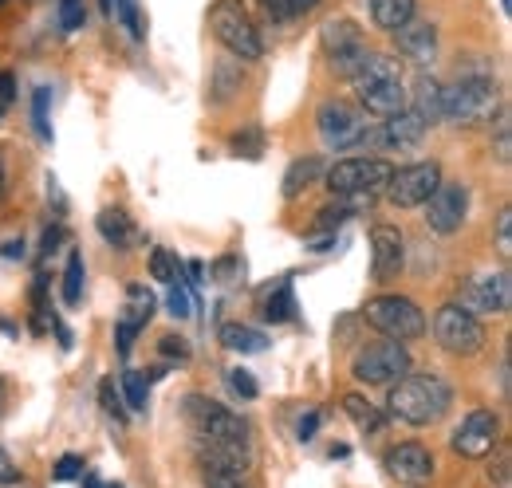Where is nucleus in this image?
I'll use <instances>...</instances> for the list:
<instances>
[{
  "label": "nucleus",
  "instance_id": "obj_1",
  "mask_svg": "<svg viewBox=\"0 0 512 488\" xmlns=\"http://www.w3.org/2000/svg\"><path fill=\"white\" fill-rule=\"evenodd\" d=\"M453 406V390L442 374H402L398 382H390V394H386V410L406 422V426L422 429L442 422Z\"/></svg>",
  "mask_w": 512,
  "mask_h": 488
},
{
  "label": "nucleus",
  "instance_id": "obj_2",
  "mask_svg": "<svg viewBox=\"0 0 512 488\" xmlns=\"http://www.w3.org/2000/svg\"><path fill=\"white\" fill-rule=\"evenodd\" d=\"M351 83H355V95H359V103H363V111L367 115H375V119H390V115H398V111H406L410 107V91H406V79H402V63L394 60V56H367L363 67L351 75Z\"/></svg>",
  "mask_w": 512,
  "mask_h": 488
},
{
  "label": "nucleus",
  "instance_id": "obj_3",
  "mask_svg": "<svg viewBox=\"0 0 512 488\" xmlns=\"http://www.w3.org/2000/svg\"><path fill=\"white\" fill-rule=\"evenodd\" d=\"M505 107L501 87L489 71H465L442 91V122L453 126H481Z\"/></svg>",
  "mask_w": 512,
  "mask_h": 488
},
{
  "label": "nucleus",
  "instance_id": "obj_4",
  "mask_svg": "<svg viewBox=\"0 0 512 488\" xmlns=\"http://www.w3.org/2000/svg\"><path fill=\"white\" fill-rule=\"evenodd\" d=\"M209 28L217 36L221 48H229L237 60H260L264 56V44H260V32L249 20V12L237 4V0H217L209 8Z\"/></svg>",
  "mask_w": 512,
  "mask_h": 488
},
{
  "label": "nucleus",
  "instance_id": "obj_5",
  "mask_svg": "<svg viewBox=\"0 0 512 488\" xmlns=\"http://www.w3.org/2000/svg\"><path fill=\"white\" fill-rule=\"evenodd\" d=\"M434 339H438L442 351H449V355H465V359H469V355H481L485 343H489L481 319L461 304H442L438 311H434Z\"/></svg>",
  "mask_w": 512,
  "mask_h": 488
},
{
  "label": "nucleus",
  "instance_id": "obj_6",
  "mask_svg": "<svg viewBox=\"0 0 512 488\" xmlns=\"http://www.w3.org/2000/svg\"><path fill=\"white\" fill-rule=\"evenodd\" d=\"M363 319H367L379 335L398 339V343H410V339L426 335V315H422V307L414 304V300H406V296H375V300H367Z\"/></svg>",
  "mask_w": 512,
  "mask_h": 488
},
{
  "label": "nucleus",
  "instance_id": "obj_7",
  "mask_svg": "<svg viewBox=\"0 0 512 488\" xmlns=\"http://www.w3.org/2000/svg\"><path fill=\"white\" fill-rule=\"evenodd\" d=\"M390 170L383 158H343L323 178L331 197H379L390 182Z\"/></svg>",
  "mask_w": 512,
  "mask_h": 488
},
{
  "label": "nucleus",
  "instance_id": "obj_8",
  "mask_svg": "<svg viewBox=\"0 0 512 488\" xmlns=\"http://www.w3.org/2000/svg\"><path fill=\"white\" fill-rule=\"evenodd\" d=\"M402 374H410V351L398 339H383V343H367L355 351L351 359V378L367 382V386H390Z\"/></svg>",
  "mask_w": 512,
  "mask_h": 488
},
{
  "label": "nucleus",
  "instance_id": "obj_9",
  "mask_svg": "<svg viewBox=\"0 0 512 488\" xmlns=\"http://www.w3.org/2000/svg\"><path fill=\"white\" fill-rule=\"evenodd\" d=\"M182 410H186L190 426L197 429L201 437H221V441H245V445H253L249 422H245L241 414L225 410L221 402L205 398V394H186V398H182Z\"/></svg>",
  "mask_w": 512,
  "mask_h": 488
},
{
  "label": "nucleus",
  "instance_id": "obj_10",
  "mask_svg": "<svg viewBox=\"0 0 512 488\" xmlns=\"http://www.w3.org/2000/svg\"><path fill=\"white\" fill-rule=\"evenodd\" d=\"M316 126H320V138L327 150H355V146L371 142L367 115L355 111L343 99H327L320 111H316Z\"/></svg>",
  "mask_w": 512,
  "mask_h": 488
},
{
  "label": "nucleus",
  "instance_id": "obj_11",
  "mask_svg": "<svg viewBox=\"0 0 512 488\" xmlns=\"http://www.w3.org/2000/svg\"><path fill=\"white\" fill-rule=\"evenodd\" d=\"M323 52H327V67L335 75H343V79H351L363 67V60L371 56L359 24L347 20V16H335V20L323 24Z\"/></svg>",
  "mask_w": 512,
  "mask_h": 488
},
{
  "label": "nucleus",
  "instance_id": "obj_12",
  "mask_svg": "<svg viewBox=\"0 0 512 488\" xmlns=\"http://www.w3.org/2000/svg\"><path fill=\"white\" fill-rule=\"evenodd\" d=\"M442 182V166L438 162H410L402 170H390V182H386V197L390 205L398 209H418L426 205V197L438 189Z\"/></svg>",
  "mask_w": 512,
  "mask_h": 488
},
{
  "label": "nucleus",
  "instance_id": "obj_13",
  "mask_svg": "<svg viewBox=\"0 0 512 488\" xmlns=\"http://www.w3.org/2000/svg\"><path fill=\"white\" fill-rule=\"evenodd\" d=\"M453 453L457 457H469V461H481L489 457L497 445H501V422L493 410H469L461 418V426L453 429Z\"/></svg>",
  "mask_w": 512,
  "mask_h": 488
},
{
  "label": "nucleus",
  "instance_id": "obj_14",
  "mask_svg": "<svg viewBox=\"0 0 512 488\" xmlns=\"http://www.w3.org/2000/svg\"><path fill=\"white\" fill-rule=\"evenodd\" d=\"M469 217V185L461 182H438V189L426 197V225L438 237H453Z\"/></svg>",
  "mask_w": 512,
  "mask_h": 488
},
{
  "label": "nucleus",
  "instance_id": "obj_15",
  "mask_svg": "<svg viewBox=\"0 0 512 488\" xmlns=\"http://www.w3.org/2000/svg\"><path fill=\"white\" fill-rule=\"evenodd\" d=\"M461 307H469L473 315H509V307H512L509 268L485 272V276L469 280V284H465V296H461Z\"/></svg>",
  "mask_w": 512,
  "mask_h": 488
},
{
  "label": "nucleus",
  "instance_id": "obj_16",
  "mask_svg": "<svg viewBox=\"0 0 512 488\" xmlns=\"http://www.w3.org/2000/svg\"><path fill=\"white\" fill-rule=\"evenodd\" d=\"M383 469L398 481V485H430L434 477V453L418 441H402V445H390L383 453Z\"/></svg>",
  "mask_w": 512,
  "mask_h": 488
},
{
  "label": "nucleus",
  "instance_id": "obj_17",
  "mask_svg": "<svg viewBox=\"0 0 512 488\" xmlns=\"http://www.w3.org/2000/svg\"><path fill=\"white\" fill-rule=\"evenodd\" d=\"M406 264V241L394 225H375L371 229V276L375 284H390Z\"/></svg>",
  "mask_w": 512,
  "mask_h": 488
},
{
  "label": "nucleus",
  "instance_id": "obj_18",
  "mask_svg": "<svg viewBox=\"0 0 512 488\" xmlns=\"http://www.w3.org/2000/svg\"><path fill=\"white\" fill-rule=\"evenodd\" d=\"M394 36V48H398V56L406 63H414V67H430V63L438 60V28L434 24H402L398 32H390Z\"/></svg>",
  "mask_w": 512,
  "mask_h": 488
},
{
  "label": "nucleus",
  "instance_id": "obj_19",
  "mask_svg": "<svg viewBox=\"0 0 512 488\" xmlns=\"http://www.w3.org/2000/svg\"><path fill=\"white\" fill-rule=\"evenodd\" d=\"M426 134H430V122L422 119L414 107H406V111L383 119L375 138H379V146H386V150H414V146H422Z\"/></svg>",
  "mask_w": 512,
  "mask_h": 488
},
{
  "label": "nucleus",
  "instance_id": "obj_20",
  "mask_svg": "<svg viewBox=\"0 0 512 488\" xmlns=\"http://www.w3.org/2000/svg\"><path fill=\"white\" fill-rule=\"evenodd\" d=\"M95 229H99V237L111 244L115 252H123V248H134V244H138V229H134V221H130L127 209H103V213L95 217Z\"/></svg>",
  "mask_w": 512,
  "mask_h": 488
},
{
  "label": "nucleus",
  "instance_id": "obj_21",
  "mask_svg": "<svg viewBox=\"0 0 512 488\" xmlns=\"http://www.w3.org/2000/svg\"><path fill=\"white\" fill-rule=\"evenodd\" d=\"M442 91H446V83L442 79H434V75H418V83H414V91H410V107L422 115V119L430 122H442Z\"/></svg>",
  "mask_w": 512,
  "mask_h": 488
},
{
  "label": "nucleus",
  "instance_id": "obj_22",
  "mask_svg": "<svg viewBox=\"0 0 512 488\" xmlns=\"http://www.w3.org/2000/svg\"><path fill=\"white\" fill-rule=\"evenodd\" d=\"M260 315H264V323H292V319H296V296H292V280H288V276L276 280V284L264 292Z\"/></svg>",
  "mask_w": 512,
  "mask_h": 488
},
{
  "label": "nucleus",
  "instance_id": "obj_23",
  "mask_svg": "<svg viewBox=\"0 0 512 488\" xmlns=\"http://www.w3.org/2000/svg\"><path fill=\"white\" fill-rule=\"evenodd\" d=\"M217 339H221L225 351H237V355H256V351L268 347V335L249 327V323H225V327L217 331Z\"/></svg>",
  "mask_w": 512,
  "mask_h": 488
},
{
  "label": "nucleus",
  "instance_id": "obj_24",
  "mask_svg": "<svg viewBox=\"0 0 512 488\" xmlns=\"http://www.w3.org/2000/svg\"><path fill=\"white\" fill-rule=\"evenodd\" d=\"M320 178H323V158H296V162L288 166V174H284L280 193H284L288 201H296L304 189H312Z\"/></svg>",
  "mask_w": 512,
  "mask_h": 488
},
{
  "label": "nucleus",
  "instance_id": "obj_25",
  "mask_svg": "<svg viewBox=\"0 0 512 488\" xmlns=\"http://www.w3.org/2000/svg\"><path fill=\"white\" fill-rule=\"evenodd\" d=\"M418 12V0H371V20L383 32H398L402 24H410Z\"/></svg>",
  "mask_w": 512,
  "mask_h": 488
},
{
  "label": "nucleus",
  "instance_id": "obj_26",
  "mask_svg": "<svg viewBox=\"0 0 512 488\" xmlns=\"http://www.w3.org/2000/svg\"><path fill=\"white\" fill-rule=\"evenodd\" d=\"M154 307H158V300H154V292L146 284H127V304H123V319L127 323H134L142 331L154 319Z\"/></svg>",
  "mask_w": 512,
  "mask_h": 488
},
{
  "label": "nucleus",
  "instance_id": "obj_27",
  "mask_svg": "<svg viewBox=\"0 0 512 488\" xmlns=\"http://www.w3.org/2000/svg\"><path fill=\"white\" fill-rule=\"evenodd\" d=\"M343 414L355 422V426L363 429V433H379L386 426V418L363 398V394H343Z\"/></svg>",
  "mask_w": 512,
  "mask_h": 488
},
{
  "label": "nucleus",
  "instance_id": "obj_28",
  "mask_svg": "<svg viewBox=\"0 0 512 488\" xmlns=\"http://www.w3.org/2000/svg\"><path fill=\"white\" fill-rule=\"evenodd\" d=\"M119 382H123V394H127V414H142L146 402H150V378L138 374V370H127Z\"/></svg>",
  "mask_w": 512,
  "mask_h": 488
},
{
  "label": "nucleus",
  "instance_id": "obj_29",
  "mask_svg": "<svg viewBox=\"0 0 512 488\" xmlns=\"http://www.w3.org/2000/svg\"><path fill=\"white\" fill-rule=\"evenodd\" d=\"M150 276H154L158 284H174V280H182V260H178V252H170V248H154V252H150Z\"/></svg>",
  "mask_w": 512,
  "mask_h": 488
},
{
  "label": "nucleus",
  "instance_id": "obj_30",
  "mask_svg": "<svg viewBox=\"0 0 512 488\" xmlns=\"http://www.w3.org/2000/svg\"><path fill=\"white\" fill-rule=\"evenodd\" d=\"M64 304L67 307H79L83 304V256L71 252L67 256V268H64Z\"/></svg>",
  "mask_w": 512,
  "mask_h": 488
},
{
  "label": "nucleus",
  "instance_id": "obj_31",
  "mask_svg": "<svg viewBox=\"0 0 512 488\" xmlns=\"http://www.w3.org/2000/svg\"><path fill=\"white\" fill-rule=\"evenodd\" d=\"M260 4L272 20H300V16L320 8V0H260Z\"/></svg>",
  "mask_w": 512,
  "mask_h": 488
},
{
  "label": "nucleus",
  "instance_id": "obj_32",
  "mask_svg": "<svg viewBox=\"0 0 512 488\" xmlns=\"http://www.w3.org/2000/svg\"><path fill=\"white\" fill-rule=\"evenodd\" d=\"M497 126H493V158L501 162V166H509L512 162V126H509V107H501L497 115Z\"/></svg>",
  "mask_w": 512,
  "mask_h": 488
},
{
  "label": "nucleus",
  "instance_id": "obj_33",
  "mask_svg": "<svg viewBox=\"0 0 512 488\" xmlns=\"http://www.w3.org/2000/svg\"><path fill=\"white\" fill-rule=\"evenodd\" d=\"M99 402H103V410H107V418L115 422V426H127V410H123V394L115 390V382L111 378H103L99 382Z\"/></svg>",
  "mask_w": 512,
  "mask_h": 488
},
{
  "label": "nucleus",
  "instance_id": "obj_34",
  "mask_svg": "<svg viewBox=\"0 0 512 488\" xmlns=\"http://www.w3.org/2000/svg\"><path fill=\"white\" fill-rule=\"evenodd\" d=\"M233 154H241V158H249V162H256V158L264 154V134H260V126H245L241 134H233Z\"/></svg>",
  "mask_w": 512,
  "mask_h": 488
},
{
  "label": "nucleus",
  "instance_id": "obj_35",
  "mask_svg": "<svg viewBox=\"0 0 512 488\" xmlns=\"http://www.w3.org/2000/svg\"><path fill=\"white\" fill-rule=\"evenodd\" d=\"M166 304H170V315L174 319H190L193 315V292L186 280H174L170 284V296H166Z\"/></svg>",
  "mask_w": 512,
  "mask_h": 488
},
{
  "label": "nucleus",
  "instance_id": "obj_36",
  "mask_svg": "<svg viewBox=\"0 0 512 488\" xmlns=\"http://www.w3.org/2000/svg\"><path fill=\"white\" fill-rule=\"evenodd\" d=\"M111 16L130 32V40H142V20H138V0H111Z\"/></svg>",
  "mask_w": 512,
  "mask_h": 488
},
{
  "label": "nucleus",
  "instance_id": "obj_37",
  "mask_svg": "<svg viewBox=\"0 0 512 488\" xmlns=\"http://www.w3.org/2000/svg\"><path fill=\"white\" fill-rule=\"evenodd\" d=\"M205 488H249L245 473H229V469H201Z\"/></svg>",
  "mask_w": 512,
  "mask_h": 488
},
{
  "label": "nucleus",
  "instance_id": "obj_38",
  "mask_svg": "<svg viewBox=\"0 0 512 488\" xmlns=\"http://www.w3.org/2000/svg\"><path fill=\"white\" fill-rule=\"evenodd\" d=\"M158 351H162V359H170V363H190V343L182 339V335H162L158 339Z\"/></svg>",
  "mask_w": 512,
  "mask_h": 488
},
{
  "label": "nucleus",
  "instance_id": "obj_39",
  "mask_svg": "<svg viewBox=\"0 0 512 488\" xmlns=\"http://www.w3.org/2000/svg\"><path fill=\"white\" fill-rule=\"evenodd\" d=\"M48 99H52V91H48V87H36L32 115H36V130H40V138H44V142H52V126H48Z\"/></svg>",
  "mask_w": 512,
  "mask_h": 488
},
{
  "label": "nucleus",
  "instance_id": "obj_40",
  "mask_svg": "<svg viewBox=\"0 0 512 488\" xmlns=\"http://www.w3.org/2000/svg\"><path fill=\"white\" fill-rule=\"evenodd\" d=\"M229 386H233V394H237V398H245V402H253L256 394H260L256 378L249 374V370H241V366H233V370H229Z\"/></svg>",
  "mask_w": 512,
  "mask_h": 488
},
{
  "label": "nucleus",
  "instance_id": "obj_41",
  "mask_svg": "<svg viewBox=\"0 0 512 488\" xmlns=\"http://www.w3.org/2000/svg\"><path fill=\"white\" fill-rule=\"evenodd\" d=\"M497 252H501V260L512 256V209L509 205H501V213H497Z\"/></svg>",
  "mask_w": 512,
  "mask_h": 488
},
{
  "label": "nucleus",
  "instance_id": "obj_42",
  "mask_svg": "<svg viewBox=\"0 0 512 488\" xmlns=\"http://www.w3.org/2000/svg\"><path fill=\"white\" fill-rule=\"evenodd\" d=\"M83 16H87L83 0H60V28L64 32H79L83 28Z\"/></svg>",
  "mask_w": 512,
  "mask_h": 488
},
{
  "label": "nucleus",
  "instance_id": "obj_43",
  "mask_svg": "<svg viewBox=\"0 0 512 488\" xmlns=\"http://www.w3.org/2000/svg\"><path fill=\"white\" fill-rule=\"evenodd\" d=\"M83 473V457H75V453H67L56 461V481H75Z\"/></svg>",
  "mask_w": 512,
  "mask_h": 488
},
{
  "label": "nucleus",
  "instance_id": "obj_44",
  "mask_svg": "<svg viewBox=\"0 0 512 488\" xmlns=\"http://www.w3.org/2000/svg\"><path fill=\"white\" fill-rule=\"evenodd\" d=\"M12 485H20V469H16V461L0 445V488H12Z\"/></svg>",
  "mask_w": 512,
  "mask_h": 488
},
{
  "label": "nucleus",
  "instance_id": "obj_45",
  "mask_svg": "<svg viewBox=\"0 0 512 488\" xmlns=\"http://www.w3.org/2000/svg\"><path fill=\"white\" fill-rule=\"evenodd\" d=\"M501 449V457H497V473L489 469V481H497V485H509V445H497Z\"/></svg>",
  "mask_w": 512,
  "mask_h": 488
},
{
  "label": "nucleus",
  "instance_id": "obj_46",
  "mask_svg": "<svg viewBox=\"0 0 512 488\" xmlns=\"http://www.w3.org/2000/svg\"><path fill=\"white\" fill-rule=\"evenodd\" d=\"M60 241H64V225H52L48 233H44V244H40V252L48 256V252H56L60 248Z\"/></svg>",
  "mask_w": 512,
  "mask_h": 488
},
{
  "label": "nucleus",
  "instance_id": "obj_47",
  "mask_svg": "<svg viewBox=\"0 0 512 488\" xmlns=\"http://www.w3.org/2000/svg\"><path fill=\"white\" fill-rule=\"evenodd\" d=\"M12 95H16V79H12L8 71H0V107L12 103Z\"/></svg>",
  "mask_w": 512,
  "mask_h": 488
},
{
  "label": "nucleus",
  "instance_id": "obj_48",
  "mask_svg": "<svg viewBox=\"0 0 512 488\" xmlns=\"http://www.w3.org/2000/svg\"><path fill=\"white\" fill-rule=\"evenodd\" d=\"M316 426H320V414L312 410L304 422H300V441H312V433H316Z\"/></svg>",
  "mask_w": 512,
  "mask_h": 488
},
{
  "label": "nucleus",
  "instance_id": "obj_49",
  "mask_svg": "<svg viewBox=\"0 0 512 488\" xmlns=\"http://www.w3.org/2000/svg\"><path fill=\"white\" fill-rule=\"evenodd\" d=\"M4 256H8V260H20V256H24V241H8V244H4Z\"/></svg>",
  "mask_w": 512,
  "mask_h": 488
},
{
  "label": "nucleus",
  "instance_id": "obj_50",
  "mask_svg": "<svg viewBox=\"0 0 512 488\" xmlns=\"http://www.w3.org/2000/svg\"><path fill=\"white\" fill-rule=\"evenodd\" d=\"M79 481H83V488H103L99 481H95V477H87V473H79Z\"/></svg>",
  "mask_w": 512,
  "mask_h": 488
},
{
  "label": "nucleus",
  "instance_id": "obj_51",
  "mask_svg": "<svg viewBox=\"0 0 512 488\" xmlns=\"http://www.w3.org/2000/svg\"><path fill=\"white\" fill-rule=\"evenodd\" d=\"M0 201H4V166H0Z\"/></svg>",
  "mask_w": 512,
  "mask_h": 488
},
{
  "label": "nucleus",
  "instance_id": "obj_52",
  "mask_svg": "<svg viewBox=\"0 0 512 488\" xmlns=\"http://www.w3.org/2000/svg\"><path fill=\"white\" fill-rule=\"evenodd\" d=\"M99 4H103V12H107V16H111V0H99Z\"/></svg>",
  "mask_w": 512,
  "mask_h": 488
},
{
  "label": "nucleus",
  "instance_id": "obj_53",
  "mask_svg": "<svg viewBox=\"0 0 512 488\" xmlns=\"http://www.w3.org/2000/svg\"><path fill=\"white\" fill-rule=\"evenodd\" d=\"M0 414H4V382H0Z\"/></svg>",
  "mask_w": 512,
  "mask_h": 488
},
{
  "label": "nucleus",
  "instance_id": "obj_54",
  "mask_svg": "<svg viewBox=\"0 0 512 488\" xmlns=\"http://www.w3.org/2000/svg\"><path fill=\"white\" fill-rule=\"evenodd\" d=\"M501 8H505V12H512V0H501Z\"/></svg>",
  "mask_w": 512,
  "mask_h": 488
},
{
  "label": "nucleus",
  "instance_id": "obj_55",
  "mask_svg": "<svg viewBox=\"0 0 512 488\" xmlns=\"http://www.w3.org/2000/svg\"><path fill=\"white\" fill-rule=\"evenodd\" d=\"M0 115H4V107H0Z\"/></svg>",
  "mask_w": 512,
  "mask_h": 488
},
{
  "label": "nucleus",
  "instance_id": "obj_56",
  "mask_svg": "<svg viewBox=\"0 0 512 488\" xmlns=\"http://www.w3.org/2000/svg\"><path fill=\"white\" fill-rule=\"evenodd\" d=\"M0 4H4V0H0Z\"/></svg>",
  "mask_w": 512,
  "mask_h": 488
},
{
  "label": "nucleus",
  "instance_id": "obj_57",
  "mask_svg": "<svg viewBox=\"0 0 512 488\" xmlns=\"http://www.w3.org/2000/svg\"><path fill=\"white\" fill-rule=\"evenodd\" d=\"M115 488H119V485H115Z\"/></svg>",
  "mask_w": 512,
  "mask_h": 488
}]
</instances>
